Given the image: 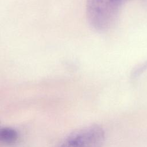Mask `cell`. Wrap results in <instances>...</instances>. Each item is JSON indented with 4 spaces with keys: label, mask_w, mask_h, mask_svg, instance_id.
Instances as JSON below:
<instances>
[{
    "label": "cell",
    "mask_w": 147,
    "mask_h": 147,
    "mask_svg": "<svg viewBox=\"0 0 147 147\" xmlns=\"http://www.w3.org/2000/svg\"><path fill=\"white\" fill-rule=\"evenodd\" d=\"M121 3L119 0H87L90 24L97 30L108 29L115 21Z\"/></svg>",
    "instance_id": "obj_1"
},
{
    "label": "cell",
    "mask_w": 147,
    "mask_h": 147,
    "mask_svg": "<svg viewBox=\"0 0 147 147\" xmlns=\"http://www.w3.org/2000/svg\"><path fill=\"white\" fill-rule=\"evenodd\" d=\"M105 138L103 129L98 125H91L70 133L55 147H102Z\"/></svg>",
    "instance_id": "obj_2"
},
{
    "label": "cell",
    "mask_w": 147,
    "mask_h": 147,
    "mask_svg": "<svg viewBox=\"0 0 147 147\" xmlns=\"http://www.w3.org/2000/svg\"><path fill=\"white\" fill-rule=\"evenodd\" d=\"M18 138L17 130L10 127H2L0 130L1 142L6 145H13L16 143Z\"/></svg>",
    "instance_id": "obj_3"
},
{
    "label": "cell",
    "mask_w": 147,
    "mask_h": 147,
    "mask_svg": "<svg viewBox=\"0 0 147 147\" xmlns=\"http://www.w3.org/2000/svg\"><path fill=\"white\" fill-rule=\"evenodd\" d=\"M127 1V0H119V1L121 3H122V2H124V1Z\"/></svg>",
    "instance_id": "obj_4"
}]
</instances>
